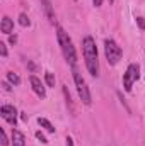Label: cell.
Returning a JSON list of instances; mask_svg holds the SVG:
<instances>
[{"instance_id":"1","label":"cell","mask_w":145,"mask_h":146,"mask_svg":"<svg viewBox=\"0 0 145 146\" xmlns=\"http://www.w3.org/2000/svg\"><path fill=\"white\" fill-rule=\"evenodd\" d=\"M82 51H84V60L85 66L92 76L99 75V60H97V48L96 42L91 36H85L82 39Z\"/></svg>"},{"instance_id":"2","label":"cell","mask_w":145,"mask_h":146,"mask_svg":"<svg viewBox=\"0 0 145 146\" xmlns=\"http://www.w3.org/2000/svg\"><path fill=\"white\" fill-rule=\"evenodd\" d=\"M56 37H58V44H60V48H62V53H63L67 63H68L72 68H75V63H77V53H75V46H73L70 36L65 33L63 27L56 26Z\"/></svg>"},{"instance_id":"3","label":"cell","mask_w":145,"mask_h":146,"mask_svg":"<svg viewBox=\"0 0 145 146\" xmlns=\"http://www.w3.org/2000/svg\"><path fill=\"white\" fill-rule=\"evenodd\" d=\"M104 54H106V60L109 65H116L123 56V49H121V46H118L116 41L106 39L104 41Z\"/></svg>"},{"instance_id":"4","label":"cell","mask_w":145,"mask_h":146,"mask_svg":"<svg viewBox=\"0 0 145 146\" xmlns=\"http://www.w3.org/2000/svg\"><path fill=\"white\" fill-rule=\"evenodd\" d=\"M73 82H75V87H77V92H79V97H80V100H82L85 106H89V104H91V100H92V99H91L89 87H87V83H85L84 76L77 72L75 68H73Z\"/></svg>"},{"instance_id":"5","label":"cell","mask_w":145,"mask_h":146,"mask_svg":"<svg viewBox=\"0 0 145 146\" xmlns=\"http://www.w3.org/2000/svg\"><path fill=\"white\" fill-rule=\"evenodd\" d=\"M138 78H140V66L135 65V63L128 65L126 72L123 75V87H125V90H126V92H132V87H133V83H135Z\"/></svg>"},{"instance_id":"6","label":"cell","mask_w":145,"mask_h":146,"mask_svg":"<svg viewBox=\"0 0 145 146\" xmlns=\"http://www.w3.org/2000/svg\"><path fill=\"white\" fill-rule=\"evenodd\" d=\"M0 115L12 126L17 124V110L14 106H2L0 107Z\"/></svg>"},{"instance_id":"7","label":"cell","mask_w":145,"mask_h":146,"mask_svg":"<svg viewBox=\"0 0 145 146\" xmlns=\"http://www.w3.org/2000/svg\"><path fill=\"white\" fill-rule=\"evenodd\" d=\"M29 82H31V87H33V90H34V94H36L38 97H41V99H44L46 97V90H44V87H43V83H41V80L38 78V76H31L29 78Z\"/></svg>"},{"instance_id":"8","label":"cell","mask_w":145,"mask_h":146,"mask_svg":"<svg viewBox=\"0 0 145 146\" xmlns=\"http://www.w3.org/2000/svg\"><path fill=\"white\" fill-rule=\"evenodd\" d=\"M12 146H26V136L19 129L12 131Z\"/></svg>"},{"instance_id":"9","label":"cell","mask_w":145,"mask_h":146,"mask_svg":"<svg viewBox=\"0 0 145 146\" xmlns=\"http://www.w3.org/2000/svg\"><path fill=\"white\" fill-rule=\"evenodd\" d=\"M0 31L3 33V34H10L12 31H14V22H12V19L10 17H3L2 19V24H0Z\"/></svg>"},{"instance_id":"10","label":"cell","mask_w":145,"mask_h":146,"mask_svg":"<svg viewBox=\"0 0 145 146\" xmlns=\"http://www.w3.org/2000/svg\"><path fill=\"white\" fill-rule=\"evenodd\" d=\"M41 5L44 9V14L48 15V19L51 22H55V12H53V7H51V2L50 0H41Z\"/></svg>"},{"instance_id":"11","label":"cell","mask_w":145,"mask_h":146,"mask_svg":"<svg viewBox=\"0 0 145 146\" xmlns=\"http://www.w3.org/2000/svg\"><path fill=\"white\" fill-rule=\"evenodd\" d=\"M38 122H39V126H41V127H44L48 133H55V127H53V124H51L48 119H44V117H39V119H38Z\"/></svg>"},{"instance_id":"12","label":"cell","mask_w":145,"mask_h":146,"mask_svg":"<svg viewBox=\"0 0 145 146\" xmlns=\"http://www.w3.org/2000/svg\"><path fill=\"white\" fill-rule=\"evenodd\" d=\"M7 80H9L12 85H19V83H21V78H19V75H15L14 72H9V73H7Z\"/></svg>"},{"instance_id":"13","label":"cell","mask_w":145,"mask_h":146,"mask_svg":"<svg viewBox=\"0 0 145 146\" xmlns=\"http://www.w3.org/2000/svg\"><path fill=\"white\" fill-rule=\"evenodd\" d=\"M19 24H21L22 27H29V26H31V21H29V17H28L26 14H21V15H19Z\"/></svg>"},{"instance_id":"14","label":"cell","mask_w":145,"mask_h":146,"mask_svg":"<svg viewBox=\"0 0 145 146\" xmlns=\"http://www.w3.org/2000/svg\"><path fill=\"white\" fill-rule=\"evenodd\" d=\"M55 75L50 72H46V83H48V87H55Z\"/></svg>"},{"instance_id":"15","label":"cell","mask_w":145,"mask_h":146,"mask_svg":"<svg viewBox=\"0 0 145 146\" xmlns=\"http://www.w3.org/2000/svg\"><path fill=\"white\" fill-rule=\"evenodd\" d=\"M0 138H2V146L9 145V139H7V134H5V131H3V129L0 131Z\"/></svg>"},{"instance_id":"16","label":"cell","mask_w":145,"mask_h":146,"mask_svg":"<svg viewBox=\"0 0 145 146\" xmlns=\"http://www.w3.org/2000/svg\"><path fill=\"white\" fill-rule=\"evenodd\" d=\"M36 138H38V139H39V141H41V143H44V145L48 143V139L44 138V134H43L41 131H38V133H36Z\"/></svg>"},{"instance_id":"17","label":"cell","mask_w":145,"mask_h":146,"mask_svg":"<svg viewBox=\"0 0 145 146\" xmlns=\"http://www.w3.org/2000/svg\"><path fill=\"white\" fill-rule=\"evenodd\" d=\"M0 53H2L3 58L7 56V46H5V42H0Z\"/></svg>"},{"instance_id":"18","label":"cell","mask_w":145,"mask_h":146,"mask_svg":"<svg viewBox=\"0 0 145 146\" xmlns=\"http://www.w3.org/2000/svg\"><path fill=\"white\" fill-rule=\"evenodd\" d=\"M137 24H138L140 29H145V21L142 19V17H137Z\"/></svg>"},{"instance_id":"19","label":"cell","mask_w":145,"mask_h":146,"mask_svg":"<svg viewBox=\"0 0 145 146\" xmlns=\"http://www.w3.org/2000/svg\"><path fill=\"white\" fill-rule=\"evenodd\" d=\"M92 3H94V7H101L103 5V0H92Z\"/></svg>"},{"instance_id":"20","label":"cell","mask_w":145,"mask_h":146,"mask_svg":"<svg viewBox=\"0 0 145 146\" xmlns=\"http://www.w3.org/2000/svg\"><path fill=\"white\" fill-rule=\"evenodd\" d=\"M9 41H10V44H14V42L17 41V36H15V34H14V36L10 34V37H9Z\"/></svg>"},{"instance_id":"21","label":"cell","mask_w":145,"mask_h":146,"mask_svg":"<svg viewBox=\"0 0 145 146\" xmlns=\"http://www.w3.org/2000/svg\"><path fill=\"white\" fill-rule=\"evenodd\" d=\"M67 146H73V139L68 138V136H67Z\"/></svg>"}]
</instances>
